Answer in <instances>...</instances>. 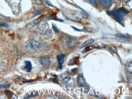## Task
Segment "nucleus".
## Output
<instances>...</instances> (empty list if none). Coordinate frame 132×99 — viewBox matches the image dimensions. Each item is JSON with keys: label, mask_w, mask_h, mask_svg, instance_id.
<instances>
[{"label": "nucleus", "mask_w": 132, "mask_h": 99, "mask_svg": "<svg viewBox=\"0 0 132 99\" xmlns=\"http://www.w3.org/2000/svg\"><path fill=\"white\" fill-rule=\"evenodd\" d=\"M77 82L78 83V85L80 86L81 87H84L88 86V84H87L86 82L85 81L83 77L81 75H78L77 78Z\"/></svg>", "instance_id": "nucleus-9"}, {"label": "nucleus", "mask_w": 132, "mask_h": 99, "mask_svg": "<svg viewBox=\"0 0 132 99\" xmlns=\"http://www.w3.org/2000/svg\"><path fill=\"white\" fill-rule=\"evenodd\" d=\"M100 4L105 8H109L112 5L111 0H98Z\"/></svg>", "instance_id": "nucleus-8"}, {"label": "nucleus", "mask_w": 132, "mask_h": 99, "mask_svg": "<svg viewBox=\"0 0 132 99\" xmlns=\"http://www.w3.org/2000/svg\"><path fill=\"white\" fill-rule=\"evenodd\" d=\"M115 36L118 38H125L128 39H130L129 37L128 36H125V35H124L123 34L118 33V34H115Z\"/></svg>", "instance_id": "nucleus-19"}, {"label": "nucleus", "mask_w": 132, "mask_h": 99, "mask_svg": "<svg viewBox=\"0 0 132 99\" xmlns=\"http://www.w3.org/2000/svg\"><path fill=\"white\" fill-rule=\"evenodd\" d=\"M66 44L67 46L69 48H74L77 46L78 44V41L75 37L70 36L67 39Z\"/></svg>", "instance_id": "nucleus-6"}, {"label": "nucleus", "mask_w": 132, "mask_h": 99, "mask_svg": "<svg viewBox=\"0 0 132 99\" xmlns=\"http://www.w3.org/2000/svg\"><path fill=\"white\" fill-rule=\"evenodd\" d=\"M65 55L63 53L60 55H57V59L58 62V68L59 69H62L63 64L64 63L65 61Z\"/></svg>", "instance_id": "nucleus-7"}, {"label": "nucleus", "mask_w": 132, "mask_h": 99, "mask_svg": "<svg viewBox=\"0 0 132 99\" xmlns=\"http://www.w3.org/2000/svg\"><path fill=\"white\" fill-rule=\"evenodd\" d=\"M125 3L130 7H132V0H124Z\"/></svg>", "instance_id": "nucleus-22"}, {"label": "nucleus", "mask_w": 132, "mask_h": 99, "mask_svg": "<svg viewBox=\"0 0 132 99\" xmlns=\"http://www.w3.org/2000/svg\"><path fill=\"white\" fill-rule=\"evenodd\" d=\"M99 48V46L98 45H89V46H87L85 48L83 52L85 53V52H87L88 51L91 50L93 49L94 48Z\"/></svg>", "instance_id": "nucleus-15"}, {"label": "nucleus", "mask_w": 132, "mask_h": 99, "mask_svg": "<svg viewBox=\"0 0 132 99\" xmlns=\"http://www.w3.org/2000/svg\"><path fill=\"white\" fill-rule=\"evenodd\" d=\"M79 57H76L73 59L70 60L68 62V64L69 65H73L74 64L78 65L79 63Z\"/></svg>", "instance_id": "nucleus-10"}, {"label": "nucleus", "mask_w": 132, "mask_h": 99, "mask_svg": "<svg viewBox=\"0 0 132 99\" xmlns=\"http://www.w3.org/2000/svg\"><path fill=\"white\" fill-rule=\"evenodd\" d=\"M70 79L71 78L69 77H66L62 80L64 84L67 83L70 81Z\"/></svg>", "instance_id": "nucleus-23"}, {"label": "nucleus", "mask_w": 132, "mask_h": 99, "mask_svg": "<svg viewBox=\"0 0 132 99\" xmlns=\"http://www.w3.org/2000/svg\"><path fill=\"white\" fill-rule=\"evenodd\" d=\"M90 4L94 5H95L96 3V0H90Z\"/></svg>", "instance_id": "nucleus-32"}, {"label": "nucleus", "mask_w": 132, "mask_h": 99, "mask_svg": "<svg viewBox=\"0 0 132 99\" xmlns=\"http://www.w3.org/2000/svg\"><path fill=\"white\" fill-rule=\"evenodd\" d=\"M74 86V84L71 82V83L68 84V85H67L66 87H67V88H73Z\"/></svg>", "instance_id": "nucleus-29"}, {"label": "nucleus", "mask_w": 132, "mask_h": 99, "mask_svg": "<svg viewBox=\"0 0 132 99\" xmlns=\"http://www.w3.org/2000/svg\"><path fill=\"white\" fill-rule=\"evenodd\" d=\"M128 81L129 82H132V76H128Z\"/></svg>", "instance_id": "nucleus-36"}, {"label": "nucleus", "mask_w": 132, "mask_h": 99, "mask_svg": "<svg viewBox=\"0 0 132 99\" xmlns=\"http://www.w3.org/2000/svg\"><path fill=\"white\" fill-rule=\"evenodd\" d=\"M38 95V92H36V94H31L30 95H29L28 96L27 98H32V97H34L37 96Z\"/></svg>", "instance_id": "nucleus-26"}, {"label": "nucleus", "mask_w": 132, "mask_h": 99, "mask_svg": "<svg viewBox=\"0 0 132 99\" xmlns=\"http://www.w3.org/2000/svg\"><path fill=\"white\" fill-rule=\"evenodd\" d=\"M129 39L125 38H119L118 39V41L122 43H127L129 42Z\"/></svg>", "instance_id": "nucleus-21"}, {"label": "nucleus", "mask_w": 132, "mask_h": 99, "mask_svg": "<svg viewBox=\"0 0 132 99\" xmlns=\"http://www.w3.org/2000/svg\"><path fill=\"white\" fill-rule=\"evenodd\" d=\"M71 71H72L73 73H75V74H76L77 72H78V69L77 68H74L73 69H72V70H71Z\"/></svg>", "instance_id": "nucleus-33"}, {"label": "nucleus", "mask_w": 132, "mask_h": 99, "mask_svg": "<svg viewBox=\"0 0 132 99\" xmlns=\"http://www.w3.org/2000/svg\"><path fill=\"white\" fill-rule=\"evenodd\" d=\"M40 62L45 68H49L52 64V61L48 56H44L40 58Z\"/></svg>", "instance_id": "nucleus-5"}, {"label": "nucleus", "mask_w": 132, "mask_h": 99, "mask_svg": "<svg viewBox=\"0 0 132 99\" xmlns=\"http://www.w3.org/2000/svg\"><path fill=\"white\" fill-rule=\"evenodd\" d=\"M84 29L85 31L88 32H89V33H95V29L92 28H91V27H84Z\"/></svg>", "instance_id": "nucleus-18"}, {"label": "nucleus", "mask_w": 132, "mask_h": 99, "mask_svg": "<svg viewBox=\"0 0 132 99\" xmlns=\"http://www.w3.org/2000/svg\"><path fill=\"white\" fill-rule=\"evenodd\" d=\"M54 36V34L52 31L50 29V30L47 31L46 33L44 35V38L46 40H50L53 38Z\"/></svg>", "instance_id": "nucleus-12"}, {"label": "nucleus", "mask_w": 132, "mask_h": 99, "mask_svg": "<svg viewBox=\"0 0 132 99\" xmlns=\"http://www.w3.org/2000/svg\"><path fill=\"white\" fill-rule=\"evenodd\" d=\"M47 18H48V19H51V20H57V21H58L61 22H63V20H60V19H58L56 18H53V17H51V16H48L47 17Z\"/></svg>", "instance_id": "nucleus-25"}, {"label": "nucleus", "mask_w": 132, "mask_h": 99, "mask_svg": "<svg viewBox=\"0 0 132 99\" xmlns=\"http://www.w3.org/2000/svg\"><path fill=\"white\" fill-rule=\"evenodd\" d=\"M95 42V40L93 39H91L90 40H87L86 41H85L83 44V45H89V44H92L93 43Z\"/></svg>", "instance_id": "nucleus-20"}, {"label": "nucleus", "mask_w": 132, "mask_h": 99, "mask_svg": "<svg viewBox=\"0 0 132 99\" xmlns=\"http://www.w3.org/2000/svg\"><path fill=\"white\" fill-rule=\"evenodd\" d=\"M9 87V86L7 85H0V89L2 88H8Z\"/></svg>", "instance_id": "nucleus-28"}, {"label": "nucleus", "mask_w": 132, "mask_h": 99, "mask_svg": "<svg viewBox=\"0 0 132 99\" xmlns=\"http://www.w3.org/2000/svg\"><path fill=\"white\" fill-rule=\"evenodd\" d=\"M52 80L53 82H55V83H58V81L57 79L56 78H54L52 79Z\"/></svg>", "instance_id": "nucleus-34"}, {"label": "nucleus", "mask_w": 132, "mask_h": 99, "mask_svg": "<svg viewBox=\"0 0 132 99\" xmlns=\"http://www.w3.org/2000/svg\"><path fill=\"white\" fill-rule=\"evenodd\" d=\"M126 67L129 72L132 73V62H129L127 63L126 64Z\"/></svg>", "instance_id": "nucleus-17"}, {"label": "nucleus", "mask_w": 132, "mask_h": 99, "mask_svg": "<svg viewBox=\"0 0 132 99\" xmlns=\"http://www.w3.org/2000/svg\"><path fill=\"white\" fill-rule=\"evenodd\" d=\"M107 48L111 52L116 53L118 52V50L116 48L114 45H109L107 46Z\"/></svg>", "instance_id": "nucleus-16"}, {"label": "nucleus", "mask_w": 132, "mask_h": 99, "mask_svg": "<svg viewBox=\"0 0 132 99\" xmlns=\"http://www.w3.org/2000/svg\"><path fill=\"white\" fill-rule=\"evenodd\" d=\"M45 1L46 3L48 5L51 6V7H54V6L53 5V4H52L51 3H50V2L49 1H48V0H45Z\"/></svg>", "instance_id": "nucleus-30"}, {"label": "nucleus", "mask_w": 132, "mask_h": 99, "mask_svg": "<svg viewBox=\"0 0 132 99\" xmlns=\"http://www.w3.org/2000/svg\"><path fill=\"white\" fill-rule=\"evenodd\" d=\"M40 20L38 19H36V20H34L31 22L29 23L28 24H27V27L28 29H31L33 27H34L35 26H36L37 24H38Z\"/></svg>", "instance_id": "nucleus-13"}, {"label": "nucleus", "mask_w": 132, "mask_h": 99, "mask_svg": "<svg viewBox=\"0 0 132 99\" xmlns=\"http://www.w3.org/2000/svg\"><path fill=\"white\" fill-rule=\"evenodd\" d=\"M128 12L129 11L128 10L123 7H121L114 10L112 12H110V14L114 16V18L117 22L121 23L124 20V17L128 14Z\"/></svg>", "instance_id": "nucleus-2"}, {"label": "nucleus", "mask_w": 132, "mask_h": 99, "mask_svg": "<svg viewBox=\"0 0 132 99\" xmlns=\"http://www.w3.org/2000/svg\"><path fill=\"white\" fill-rule=\"evenodd\" d=\"M72 27H73V28H74V30H75V31H83L82 30H81V29H78V28H76V27H73L72 26Z\"/></svg>", "instance_id": "nucleus-35"}, {"label": "nucleus", "mask_w": 132, "mask_h": 99, "mask_svg": "<svg viewBox=\"0 0 132 99\" xmlns=\"http://www.w3.org/2000/svg\"><path fill=\"white\" fill-rule=\"evenodd\" d=\"M10 6L13 12L16 14L19 13L21 0H5Z\"/></svg>", "instance_id": "nucleus-3"}, {"label": "nucleus", "mask_w": 132, "mask_h": 99, "mask_svg": "<svg viewBox=\"0 0 132 99\" xmlns=\"http://www.w3.org/2000/svg\"><path fill=\"white\" fill-rule=\"evenodd\" d=\"M43 10V9H40V10H37V11H36V13H35V14H34V15L33 16V17H34L35 16H37L38 15L40 14L42 12Z\"/></svg>", "instance_id": "nucleus-24"}, {"label": "nucleus", "mask_w": 132, "mask_h": 99, "mask_svg": "<svg viewBox=\"0 0 132 99\" xmlns=\"http://www.w3.org/2000/svg\"><path fill=\"white\" fill-rule=\"evenodd\" d=\"M50 29V27L48 23L45 21H43L40 23L36 29V31L37 33L44 36Z\"/></svg>", "instance_id": "nucleus-4"}, {"label": "nucleus", "mask_w": 132, "mask_h": 99, "mask_svg": "<svg viewBox=\"0 0 132 99\" xmlns=\"http://www.w3.org/2000/svg\"><path fill=\"white\" fill-rule=\"evenodd\" d=\"M35 1L36 4H37V5H40L41 4L42 0H35Z\"/></svg>", "instance_id": "nucleus-27"}, {"label": "nucleus", "mask_w": 132, "mask_h": 99, "mask_svg": "<svg viewBox=\"0 0 132 99\" xmlns=\"http://www.w3.org/2000/svg\"><path fill=\"white\" fill-rule=\"evenodd\" d=\"M32 68V66L30 61H25V66L24 69L27 72H29L31 71Z\"/></svg>", "instance_id": "nucleus-11"}, {"label": "nucleus", "mask_w": 132, "mask_h": 99, "mask_svg": "<svg viewBox=\"0 0 132 99\" xmlns=\"http://www.w3.org/2000/svg\"><path fill=\"white\" fill-rule=\"evenodd\" d=\"M53 30H54V31H55L56 33H59V30L57 27L55 26H54V25H53Z\"/></svg>", "instance_id": "nucleus-31"}, {"label": "nucleus", "mask_w": 132, "mask_h": 99, "mask_svg": "<svg viewBox=\"0 0 132 99\" xmlns=\"http://www.w3.org/2000/svg\"><path fill=\"white\" fill-rule=\"evenodd\" d=\"M25 48L27 52L30 54L36 53L37 51L45 52L48 50V46L44 43L32 40L26 43Z\"/></svg>", "instance_id": "nucleus-1"}, {"label": "nucleus", "mask_w": 132, "mask_h": 99, "mask_svg": "<svg viewBox=\"0 0 132 99\" xmlns=\"http://www.w3.org/2000/svg\"><path fill=\"white\" fill-rule=\"evenodd\" d=\"M73 16L76 20L78 21H81L83 18L82 15L78 12H75L74 13V14L73 15Z\"/></svg>", "instance_id": "nucleus-14"}]
</instances>
